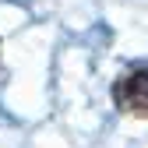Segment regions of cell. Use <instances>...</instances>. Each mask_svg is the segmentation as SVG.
<instances>
[{"instance_id":"obj_1","label":"cell","mask_w":148,"mask_h":148,"mask_svg":"<svg viewBox=\"0 0 148 148\" xmlns=\"http://www.w3.org/2000/svg\"><path fill=\"white\" fill-rule=\"evenodd\" d=\"M113 102L120 113L148 120V67H134L120 74L113 81Z\"/></svg>"}]
</instances>
